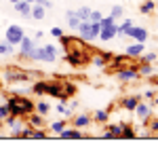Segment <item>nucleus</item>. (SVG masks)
I'll use <instances>...</instances> for the list:
<instances>
[{"instance_id": "c756f323", "label": "nucleus", "mask_w": 158, "mask_h": 148, "mask_svg": "<svg viewBox=\"0 0 158 148\" xmlns=\"http://www.w3.org/2000/svg\"><path fill=\"white\" fill-rule=\"evenodd\" d=\"M133 24H135L133 19H124L122 24H118V34H116V36L124 38V34H127V30H129V28H131V25H133Z\"/></svg>"}, {"instance_id": "de8ad7c7", "label": "nucleus", "mask_w": 158, "mask_h": 148, "mask_svg": "<svg viewBox=\"0 0 158 148\" xmlns=\"http://www.w3.org/2000/svg\"><path fill=\"white\" fill-rule=\"evenodd\" d=\"M156 106H158V104H156Z\"/></svg>"}, {"instance_id": "6ab92c4d", "label": "nucleus", "mask_w": 158, "mask_h": 148, "mask_svg": "<svg viewBox=\"0 0 158 148\" xmlns=\"http://www.w3.org/2000/svg\"><path fill=\"white\" fill-rule=\"evenodd\" d=\"M25 119H27V125H32L34 129H40V127H44V116H42V114H38L36 110L32 112V114H27Z\"/></svg>"}, {"instance_id": "cd10ccee", "label": "nucleus", "mask_w": 158, "mask_h": 148, "mask_svg": "<svg viewBox=\"0 0 158 148\" xmlns=\"http://www.w3.org/2000/svg\"><path fill=\"white\" fill-rule=\"evenodd\" d=\"M36 112H38V114H42V116H49V112H51V104H49V102H44V99L36 102Z\"/></svg>"}, {"instance_id": "a18cd8bd", "label": "nucleus", "mask_w": 158, "mask_h": 148, "mask_svg": "<svg viewBox=\"0 0 158 148\" xmlns=\"http://www.w3.org/2000/svg\"><path fill=\"white\" fill-rule=\"evenodd\" d=\"M156 93H158V89H156Z\"/></svg>"}, {"instance_id": "f257e3e1", "label": "nucleus", "mask_w": 158, "mask_h": 148, "mask_svg": "<svg viewBox=\"0 0 158 148\" xmlns=\"http://www.w3.org/2000/svg\"><path fill=\"white\" fill-rule=\"evenodd\" d=\"M6 106H9V112L11 116H27L36 110V102L30 99L27 95H17V93H11L6 98Z\"/></svg>"}, {"instance_id": "412c9836", "label": "nucleus", "mask_w": 158, "mask_h": 148, "mask_svg": "<svg viewBox=\"0 0 158 148\" xmlns=\"http://www.w3.org/2000/svg\"><path fill=\"white\" fill-rule=\"evenodd\" d=\"M91 119H93L95 123H99V125H106L108 119H110V110H95L93 114H91Z\"/></svg>"}, {"instance_id": "6e6552de", "label": "nucleus", "mask_w": 158, "mask_h": 148, "mask_svg": "<svg viewBox=\"0 0 158 148\" xmlns=\"http://www.w3.org/2000/svg\"><path fill=\"white\" fill-rule=\"evenodd\" d=\"M47 95H53L57 99L68 102V95L63 91V81H47Z\"/></svg>"}, {"instance_id": "393cba45", "label": "nucleus", "mask_w": 158, "mask_h": 148, "mask_svg": "<svg viewBox=\"0 0 158 148\" xmlns=\"http://www.w3.org/2000/svg\"><path fill=\"white\" fill-rule=\"evenodd\" d=\"M139 62L156 63V62H158V53H156V51H143V53L139 55Z\"/></svg>"}, {"instance_id": "9d476101", "label": "nucleus", "mask_w": 158, "mask_h": 148, "mask_svg": "<svg viewBox=\"0 0 158 148\" xmlns=\"http://www.w3.org/2000/svg\"><path fill=\"white\" fill-rule=\"evenodd\" d=\"M141 76L137 70H131V68H124V70H116V81L118 83H135L139 81Z\"/></svg>"}, {"instance_id": "c9c22d12", "label": "nucleus", "mask_w": 158, "mask_h": 148, "mask_svg": "<svg viewBox=\"0 0 158 148\" xmlns=\"http://www.w3.org/2000/svg\"><path fill=\"white\" fill-rule=\"evenodd\" d=\"M65 125H68V121H53V123H51V131H53V133H59Z\"/></svg>"}, {"instance_id": "2f4dec72", "label": "nucleus", "mask_w": 158, "mask_h": 148, "mask_svg": "<svg viewBox=\"0 0 158 148\" xmlns=\"http://www.w3.org/2000/svg\"><path fill=\"white\" fill-rule=\"evenodd\" d=\"M91 11H93V9H89V7H80V9H76V15H78V19H80V21H89Z\"/></svg>"}, {"instance_id": "c85d7f7f", "label": "nucleus", "mask_w": 158, "mask_h": 148, "mask_svg": "<svg viewBox=\"0 0 158 148\" xmlns=\"http://www.w3.org/2000/svg\"><path fill=\"white\" fill-rule=\"evenodd\" d=\"M108 125V123H106ZM122 125L124 123H112V125H108L106 129H108L110 133H112V137H120V133H122Z\"/></svg>"}, {"instance_id": "37998d69", "label": "nucleus", "mask_w": 158, "mask_h": 148, "mask_svg": "<svg viewBox=\"0 0 158 148\" xmlns=\"http://www.w3.org/2000/svg\"><path fill=\"white\" fill-rule=\"evenodd\" d=\"M9 2H11V4H15V2H19V0H9Z\"/></svg>"}, {"instance_id": "f8f14e48", "label": "nucleus", "mask_w": 158, "mask_h": 148, "mask_svg": "<svg viewBox=\"0 0 158 148\" xmlns=\"http://www.w3.org/2000/svg\"><path fill=\"white\" fill-rule=\"evenodd\" d=\"M70 119H72V127H78V129H89V127H91V123H93L91 114H86V112H80V114H72Z\"/></svg>"}, {"instance_id": "39448f33", "label": "nucleus", "mask_w": 158, "mask_h": 148, "mask_svg": "<svg viewBox=\"0 0 158 148\" xmlns=\"http://www.w3.org/2000/svg\"><path fill=\"white\" fill-rule=\"evenodd\" d=\"M63 59H65V63H70L72 68H82V66L89 63L91 55H89L86 51H68Z\"/></svg>"}, {"instance_id": "473e14b6", "label": "nucleus", "mask_w": 158, "mask_h": 148, "mask_svg": "<svg viewBox=\"0 0 158 148\" xmlns=\"http://www.w3.org/2000/svg\"><path fill=\"white\" fill-rule=\"evenodd\" d=\"M13 53H15V47H13V45H9L6 40L0 42V57H4V55H13Z\"/></svg>"}, {"instance_id": "7c9ffc66", "label": "nucleus", "mask_w": 158, "mask_h": 148, "mask_svg": "<svg viewBox=\"0 0 158 148\" xmlns=\"http://www.w3.org/2000/svg\"><path fill=\"white\" fill-rule=\"evenodd\" d=\"M110 15H112L116 21L122 19V17H124V7H122V4H114V7H112V11H110Z\"/></svg>"}, {"instance_id": "ea45409f", "label": "nucleus", "mask_w": 158, "mask_h": 148, "mask_svg": "<svg viewBox=\"0 0 158 148\" xmlns=\"http://www.w3.org/2000/svg\"><path fill=\"white\" fill-rule=\"evenodd\" d=\"M101 17H103V13H101V11H91L89 21H101Z\"/></svg>"}, {"instance_id": "a211bd4d", "label": "nucleus", "mask_w": 158, "mask_h": 148, "mask_svg": "<svg viewBox=\"0 0 158 148\" xmlns=\"http://www.w3.org/2000/svg\"><path fill=\"white\" fill-rule=\"evenodd\" d=\"M110 59H112V53H108V51H99L97 55H93L89 62L93 63V66H97V68H103V66H108Z\"/></svg>"}, {"instance_id": "ddd939ff", "label": "nucleus", "mask_w": 158, "mask_h": 148, "mask_svg": "<svg viewBox=\"0 0 158 148\" xmlns=\"http://www.w3.org/2000/svg\"><path fill=\"white\" fill-rule=\"evenodd\" d=\"M152 110H154V108H152V106H150L148 102H143V99H141V102H139V104L135 106V110H133V112L137 114V119H139L141 123H146L148 119L152 116Z\"/></svg>"}, {"instance_id": "7ed1b4c3", "label": "nucleus", "mask_w": 158, "mask_h": 148, "mask_svg": "<svg viewBox=\"0 0 158 148\" xmlns=\"http://www.w3.org/2000/svg\"><path fill=\"white\" fill-rule=\"evenodd\" d=\"M2 78H4V83H11V85H15V83H30V81H32V78L27 76V72L21 70L19 66H9V68L2 72Z\"/></svg>"}, {"instance_id": "49530a36", "label": "nucleus", "mask_w": 158, "mask_h": 148, "mask_svg": "<svg viewBox=\"0 0 158 148\" xmlns=\"http://www.w3.org/2000/svg\"><path fill=\"white\" fill-rule=\"evenodd\" d=\"M0 2H2V0H0Z\"/></svg>"}, {"instance_id": "b1692460", "label": "nucleus", "mask_w": 158, "mask_h": 148, "mask_svg": "<svg viewBox=\"0 0 158 148\" xmlns=\"http://www.w3.org/2000/svg\"><path fill=\"white\" fill-rule=\"evenodd\" d=\"M30 91L36 93V95H47V81H36L34 85L30 87Z\"/></svg>"}, {"instance_id": "f704fd0d", "label": "nucleus", "mask_w": 158, "mask_h": 148, "mask_svg": "<svg viewBox=\"0 0 158 148\" xmlns=\"http://www.w3.org/2000/svg\"><path fill=\"white\" fill-rule=\"evenodd\" d=\"M146 123H148V129H150V133H156V136H158V116H154V119L150 116Z\"/></svg>"}, {"instance_id": "5701e85b", "label": "nucleus", "mask_w": 158, "mask_h": 148, "mask_svg": "<svg viewBox=\"0 0 158 148\" xmlns=\"http://www.w3.org/2000/svg\"><path fill=\"white\" fill-rule=\"evenodd\" d=\"M139 76H154V63H146L139 62V68H137Z\"/></svg>"}, {"instance_id": "9b49d317", "label": "nucleus", "mask_w": 158, "mask_h": 148, "mask_svg": "<svg viewBox=\"0 0 158 148\" xmlns=\"http://www.w3.org/2000/svg\"><path fill=\"white\" fill-rule=\"evenodd\" d=\"M118 34V21H114V24L110 25H101V32H99V40H103V42H110L112 38H116Z\"/></svg>"}, {"instance_id": "c03bdc74", "label": "nucleus", "mask_w": 158, "mask_h": 148, "mask_svg": "<svg viewBox=\"0 0 158 148\" xmlns=\"http://www.w3.org/2000/svg\"><path fill=\"white\" fill-rule=\"evenodd\" d=\"M25 2H30V4H34V0H25Z\"/></svg>"}, {"instance_id": "4be33fe9", "label": "nucleus", "mask_w": 158, "mask_h": 148, "mask_svg": "<svg viewBox=\"0 0 158 148\" xmlns=\"http://www.w3.org/2000/svg\"><path fill=\"white\" fill-rule=\"evenodd\" d=\"M154 11H156V2H154V0H143V2L139 4V13H141V15H152Z\"/></svg>"}, {"instance_id": "aec40b11", "label": "nucleus", "mask_w": 158, "mask_h": 148, "mask_svg": "<svg viewBox=\"0 0 158 148\" xmlns=\"http://www.w3.org/2000/svg\"><path fill=\"white\" fill-rule=\"evenodd\" d=\"M47 17V9L42 7V4H32V19H36V21H42Z\"/></svg>"}, {"instance_id": "4c0bfd02", "label": "nucleus", "mask_w": 158, "mask_h": 148, "mask_svg": "<svg viewBox=\"0 0 158 148\" xmlns=\"http://www.w3.org/2000/svg\"><path fill=\"white\" fill-rule=\"evenodd\" d=\"M49 34H51L53 38H61V36H63V30L55 25V28H51V30H49Z\"/></svg>"}, {"instance_id": "1a4fd4ad", "label": "nucleus", "mask_w": 158, "mask_h": 148, "mask_svg": "<svg viewBox=\"0 0 158 148\" xmlns=\"http://www.w3.org/2000/svg\"><path fill=\"white\" fill-rule=\"evenodd\" d=\"M124 36H129V38H133V40H137V42H146L148 38H150V32H148L143 25H131L129 30H127V34Z\"/></svg>"}, {"instance_id": "a19ab883", "label": "nucleus", "mask_w": 158, "mask_h": 148, "mask_svg": "<svg viewBox=\"0 0 158 148\" xmlns=\"http://www.w3.org/2000/svg\"><path fill=\"white\" fill-rule=\"evenodd\" d=\"M42 36H44V32H42V30H36V34H34V36H32V38H34V40H36V42H38V40H40V38H42Z\"/></svg>"}, {"instance_id": "20e7f679", "label": "nucleus", "mask_w": 158, "mask_h": 148, "mask_svg": "<svg viewBox=\"0 0 158 148\" xmlns=\"http://www.w3.org/2000/svg\"><path fill=\"white\" fill-rule=\"evenodd\" d=\"M59 42H61V49L65 51V53H68V51H86L89 49L86 42L80 36H65V34H63V36L59 38Z\"/></svg>"}, {"instance_id": "f03ea898", "label": "nucleus", "mask_w": 158, "mask_h": 148, "mask_svg": "<svg viewBox=\"0 0 158 148\" xmlns=\"http://www.w3.org/2000/svg\"><path fill=\"white\" fill-rule=\"evenodd\" d=\"M59 57V49L53 45V42H47L42 47H36V49L30 53V62H44V63H53Z\"/></svg>"}, {"instance_id": "0eeeda50", "label": "nucleus", "mask_w": 158, "mask_h": 148, "mask_svg": "<svg viewBox=\"0 0 158 148\" xmlns=\"http://www.w3.org/2000/svg\"><path fill=\"white\" fill-rule=\"evenodd\" d=\"M23 36H25V30L19 24H11L6 28V32H4V40H6L9 45H13V47H17Z\"/></svg>"}, {"instance_id": "2eb2a0df", "label": "nucleus", "mask_w": 158, "mask_h": 148, "mask_svg": "<svg viewBox=\"0 0 158 148\" xmlns=\"http://www.w3.org/2000/svg\"><path fill=\"white\" fill-rule=\"evenodd\" d=\"M146 51V42H137L133 40L129 47H124V55H129V57H133V59H139V55Z\"/></svg>"}, {"instance_id": "bb28decb", "label": "nucleus", "mask_w": 158, "mask_h": 148, "mask_svg": "<svg viewBox=\"0 0 158 148\" xmlns=\"http://www.w3.org/2000/svg\"><path fill=\"white\" fill-rule=\"evenodd\" d=\"M120 137H124V140H135V137H137V133H135V127H133V125H129V123H124V125H122Z\"/></svg>"}, {"instance_id": "423d86ee", "label": "nucleus", "mask_w": 158, "mask_h": 148, "mask_svg": "<svg viewBox=\"0 0 158 148\" xmlns=\"http://www.w3.org/2000/svg\"><path fill=\"white\" fill-rule=\"evenodd\" d=\"M19 47V53H17V57H19V62H30V53L36 49V40L32 36H23L21 38V42L17 45Z\"/></svg>"}, {"instance_id": "f3484780", "label": "nucleus", "mask_w": 158, "mask_h": 148, "mask_svg": "<svg viewBox=\"0 0 158 148\" xmlns=\"http://www.w3.org/2000/svg\"><path fill=\"white\" fill-rule=\"evenodd\" d=\"M13 9L19 13L23 19H32V4H30V2H25V0H19V2H15V4H13Z\"/></svg>"}, {"instance_id": "e433bc0d", "label": "nucleus", "mask_w": 158, "mask_h": 148, "mask_svg": "<svg viewBox=\"0 0 158 148\" xmlns=\"http://www.w3.org/2000/svg\"><path fill=\"white\" fill-rule=\"evenodd\" d=\"M44 137H49V133L44 131V127H40V129H34V140H44Z\"/></svg>"}, {"instance_id": "72a5a7b5", "label": "nucleus", "mask_w": 158, "mask_h": 148, "mask_svg": "<svg viewBox=\"0 0 158 148\" xmlns=\"http://www.w3.org/2000/svg\"><path fill=\"white\" fill-rule=\"evenodd\" d=\"M63 91H65L68 98H72L74 93H76V85H74L72 81H63Z\"/></svg>"}, {"instance_id": "79ce46f5", "label": "nucleus", "mask_w": 158, "mask_h": 148, "mask_svg": "<svg viewBox=\"0 0 158 148\" xmlns=\"http://www.w3.org/2000/svg\"><path fill=\"white\" fill-rule=\"evenodd\" d=\"M68 108H70V110H76V108H78V102H76V99H74V102H70V106H68Z\"/></svg>"}, {"instance_id": "dca6fc26", "label": "nucleus", "mask_w": 158, "mask_h": 148, "mask_svg": "<svg viewBox=\"0 0 158 148\" xmlns=\"http://www.w3.org/2000/svg\"><path fill=\"white\" fill-rule=\"evenodd\" d=\"M141 99H143V98H141L139 93H137V95H124V98L120 99V106L124 108V110L133 112V110H135V106H137V104H139Z\"/></svg>"}, {"instance_id": "a878e982", "label": "nucleus", "mask_w": 158, "mask_h": 148, "mask_svg": "<svg viewBox=\"0 0 158 148\" xmlns=\"http://www.w3.org/2000/svg\"><path fill=\"white\" fill-rule=\"evenodd\" d=\"M65 24L70 25L72 30H76V28H78V24H80V19H78V15H76V11H68V13H65Z\"/></svg>"}, {"instance_id": "4468645a", "label": "nucleus", "mask_w": 158, "mask_h": 148, "mask_svg": "<svg viewBox=\"0 0 158 148\" xmlns=\"http://www.w3.org/2000/svg\"><path fill=\"white\" fill-rule=\"evenodd\" d=\"M59 137L61 140H82L85 137V133H82V129H78V127H63L59 131Z\"/></svg>"}, {"instance_id": "58836bf2", "label": "nucleus", "mask_w": 158, "mask_h": 148, "mask_svg": "<svg viewBox=\"0 0 158 148\" xmlns=\"http://www.w3.org/2000/svg\"><path fill=\"white\" fill-rule=\"evenodd\" d=\"M141 98L148 99V102H150V99H154V98H156V87H154V89H148V91L143 93V95H141Z\"/></svg>"}]
</instances>
